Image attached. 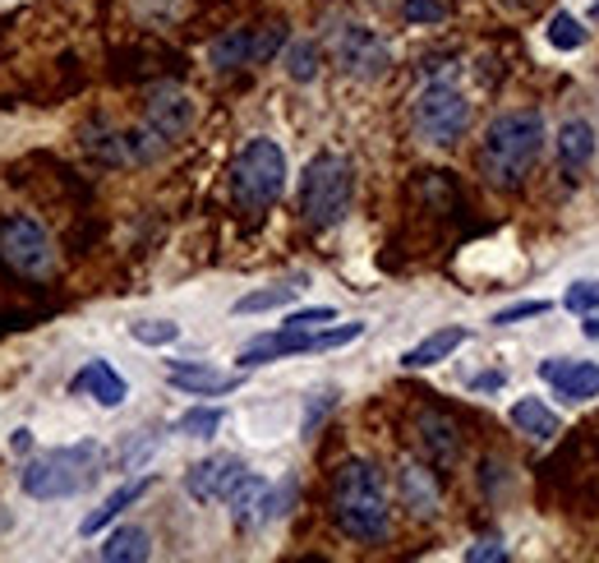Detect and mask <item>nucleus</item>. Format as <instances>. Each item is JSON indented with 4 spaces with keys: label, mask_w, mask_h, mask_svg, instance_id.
Returning <instances> with one entry per match:
<instances>
[{
    "label": "nucleus",
    "mask_w": 599,
    "mask_h": 563,
    "mask_svg": "<svg viewBox=\"0 0 599 563\" xmlns=\"http://www.w3.org/2000/svg\"><path fill=\"white\" fill-rule=\"evenodd\" d=\"M563 305H567L571 315H590V310H599V282H577V287H567Z\"/></svg>",
    "instance_id": "31"
},
{
    "label": "nucleus",
    "mask_w": 599,
    "mask_h": 563,
    "mask_svg": "<svg viewBox=\"0 0 599 563\" xmlns=\"http://www.w3.org/2000/svg\"><path fill=\"white\" fill-rule=\"evenodd\" d=\"M286 74L296 84H314L319 79V46L314 42H291L286 46Z\"/></svg>",
    "instance_id": "23"
},
{
    "label": "nucleus",
    "mask_w": 599,
    "mask_h": 563,
    "mask_svg": "<svg viewBox=\"0 0 599 563\" xmlns=\"http://www.w3.org/2000/svg\"><path fill=\"white\" fill-rule=\"evenodd\" d=\"M10 444H14L19 453H23V448H29V444H33V434H29V429H14V439H10Z\"/></svg>",
    "instance_id": "37"
},
{
    "label": "nucleus",
    "mask_w": 599,
    "mask_h": 563,
    "mask_svg": "<svg viewBox=\"0 0 599 563\" xmlns=\"http://www.w3.org/2000/svg\"><path fill=\"white\" fill-rule=\"evenodd\" d=\"M364 332V323H342V328H319L309 332V351H332V347H346Z\"/></svg>",
    "instance_id": "28"
},
{
    "label": "nucleus",
    "mask_w": 599,
    "mask_h": 563,
    "mask_svg": "<svg viewBox=\"0 0 599 563\" xmlns=\"http://www.w3.org/2000/svg\"><path fill=\"white\" fill-rule=\"evenodd\" d=\"M97 463H101L97 444L56 448L46 457H33V463L23 467L19 485H23V495H29V499H65V495H79L84 485H93Z\"/></svg>",
    "instance_id": "3"
},
{
    "label": "nucleus",
    "mask_w": 599,
    "mask_h": 563,
    "mask_svg": "<svg viewBox=\"0 0 599 563\" xmlns=\"http://www.w3.org/2000/svg\"><path fill=\"white\" fill-rule=\"evenodd\" d=\"M152 550H148V531L143 527H120L107 535V545H101V559L107 563H143Z\"/></svg>",
    "instance_id": "19"
},
{
    "label": "nucleus",
    "mask_w": 599,
    "mask_h": 563,
    "mask_svg": "<svg viewBox=\"0 0 599 563\" xmlns=\"http://www.w3.org/2000/svg\"><path fill=\"white\" fill-rule=\"evenodd\" d=\"M539 148H544V120L535 111H507L484 130L480 167L493 185L516 190L521 181H526V171L535 167Z\"/></svg>",
    "instance_id": "2"
},
{
    "label": "nucleus",
    "mask_w": 599,
    "mask_h": 563,
    "mask_svg": "<svg viewBox=\"0 0 599 563\" xmlns=\"http://www.w3.org/2000/svg\"><path fill=\"white\" fill-rule=\"evenodd\" d=\"M558 152H563V162L577 171V167H586L590 158H595V130L586 120H567L563 130H558Z\"/></svg>",
    "instance_id": "20"
},
{
    "label": "nucleus",
    "mask_w": 599,
    "mask_h": 563,
    "mask_svg": "<svg viewBox=\"0 0 599 563\" xmlns=\"http://www.w3.org/2000/svg\"><path fill=\"white\" fill-rule=\"evenodd\" d=\"M129 338L143 342V347H171L180 338V323H171V319H139V323H129Z\"/></svg>",
    "instance_id": "25"
},
{
    "label": "nucleus",
    "mask_w": 599,
    "mask_h": 563,
    "mask_svg": "<svg viewBox=\"0 0 599 563\" xmlns=\"http://www.w3.org/2000/svg\"><path fill=\"white\" fill-rule=\"evenodd\" d=\"M74 389L88 393L97 406H120V402L129 397L125 379H120V374H116L107 361H88V365L79 370V379H74Z\"/></svg>",
    "instance_id": "13"
},
{
    "label": "nucleus",
    "mask_w": 599,
    "mask_h": 563,
    "mask_svg": "<svg viewBox=\"0 0 599 563\" xmlns=\"http://www.w3.org/2000/svg\"><path fill=\"white\" fill-rule=\"evenodd\" d=\"M466 338H471L466 328H438V332H429L420 347H410V351L402 355V365H406V370H429V365H438V361H448V355H452Z\"/></svg>",
    "instance_id": "16"
},
{
    "label": "nucleus",
    "mask_w": 599,
    "mask_h": 563,
    "mask_svg": "<svg viewBox=\"0 0 599 563\" xmlns=\"http://www.w3.org/2000/svg\"><path fill=\"white\" fill-rule=\"evenodd\" d=\"M512 425L521 429V434H531V439H554V434L563 429V421H558V412H549L539 397H521L516 406H512Z\"/></svg>",
    "instance_id": "17"
},
{
    "label": "nucleus",
    "mask_w": 599,
    "mask_h": 563,
    "mask_svg": "<svg viewBox=\"0 0 599 563\" xmlns=\"http://www.w3.org/2000/svg\"><path fill=\"white\" fill-rule=\"evenodd\" d=\"M222 429V412L217 406H194V412H185L175 421V434H190V439H213V434Z\"/></svg>",
    "instance_id": "24"
},
{
    "label": "nucleus",
    "mask_w": 599,
    "mask_h": 563,
    "mask_svg": "<svg viewBox=\"0 0 599 563\" xmlns=\"http://www.w3.org/2000/svg\"><path fill=\"white\" fill-rule=\"evenodd\" d=\"M240 476H245L240 457L222 453V457H207V463H199V467L185 471V490H190L199 503H213V499H226L231 490H236Z\"/></svg>",
    "instance_id": "9"
},
{
    "label": "nucleus",
    "mask_w": 599,
    "mask_h": 563,
    "mask_svg": "<svg viewBox=\"0 0 599 563\" xmlns=\"http://www.w3.org/2000/svg\"><path fill=\"white\" fill-rule=\"evenodd\" d=\"M420 448L434 467H452L457 463V453H461V429L452 416H442V412H425L420 416Z\"/></svg>",
    "instance_id": "11"
},
{
    "label": "nucleus",
    "mask_w": 599,
    "mask_h": 563,
    "mask_svg": "<svg viewBox=\"0 0 599 563\" xmlns=\"http://www.w3.org/2000/svg\"><path fill=\"white\" fill-rule=\"evenodd\" d=\"M148 490H152V480H148V476H143V480H135V485H120V490H116V495H111L107 503H101V508H97V513H88V518L79 522V531H84V535H97V531H101V527H107L111 518H120V513H125V508H129V503H139V499H143Z\"/></svg>",
    "instance_id": "18"
},
{
    "label": "nucleus",
    "mask_w": 599,
    "mask_h": 563,
    "mask_svg": "<svg viewBox=\"0 0 599 563\" xmlns=\"http://www.w3.org/2000/svg\"><path fill=\"white\" fill-rule=\"evenodd\" d=\"M466 559H471V563H503V559H507V545H499V541H480V545L466 550Z\"/></svg>",
    "instance_id": "35"
},
{
    "label": "nucleus",
    "mask_w": 599,
    "mask_h": 563,
    "mask_svg": "<svg viewBox=\"0 0 599 563\" xmlns=\"http://www.w3.org/2000/svg\"><path fill=\"white\" fill-rule=\"evenodd\" d=\"M332 319H336V310H328V305H314V310H296L281 328H286V332H304V338H309V332H319V328L332 323Z\"/></svg>",
    "instance_id": "30"
},
{
    "label": "nucleus",
    "mask_w": 599,
    "mask_h": 563,
    "mask_svg": "<svg viewBox=\"0 0 599 563\" xmlns=\"http://www.w3.org/2000/svg\"><path fill=\"white\" fill-rule=\"evenodd\" d=\"M332 518L351 541L374 545L393 527V508H387L383 471L374 463H346L332 480Z\"/></svg>",
    "instance_id": "1"
},
{
    "label": "nucleus",
    "mask_w": 599,
    "mask_h": 563,
    "mask_svg": "<svg viewBox=\"0 0 599 563\" xmlns=\"http://www.w3.org/2000/svg\"><path fill=\"white\" fill-rule=\"evenodd\" d=\"M539 315H549V300H521L493 315V323H516V319H539Z\"/></svg>",
    "instance_id": "33"
},
{
    "label": "nucleus",
    "mask_w": 599,
    "mask_h": 563,
    "mask_svg": "<svg viewBox=\"0 0 599 563\" xmlns=\"http://www.w3.org/2000/svg\"><path fill=\"white\" fill-rule=\"evenodd\" d=\"M171 383L180 393H194V397H217V393H236L240 389V374H217L207 365H171Z\"/></svg>",
    "instance_id": "14"
},
{
    "label": "nucleus",
    "mask_w": 599,
    "mask_h": 563,
    "mask_svg": "<svg viewBox=\"0 0 599 563\" xmlns=\"http://www.w3.org/2000/svg\"><path fill=\"white\" fill-rule=\"evenodd\" d=\"M581 328H586V338H590V342H599V310H590Z\"/></svg>",
    "instance_id": "36"
},
{
    "label": "nucleus",
    "mask_w": 599,
    "mask_h": 563,
    "mask_svg": "<svg viewBox=\"0 0 599 563\" xmlns=\"http://www.w3.org/2000/svg\"><path fill=\"white\" fill-rule=\"evenodd\" d=\"M471 125V102H466L452 84H429L415 102V130H420L429 144H457Z\"/></svg>",
    "instance_id": "6"
},
{
    "label": "nucleus",
    "mask_w": 599,
    "mask_h": 563,
    "mask_svg": "<svg viewBox=\"0 0 599 563\" xmlns=\"http://www.w3.org/2000/svg\"><path fill=\"white\" fill-rule=\"evenodd\" d=\"M291 499H296V480H281L277 490H264V503H258V522L281 518L286 508H291Z\"/></svg>",
    "instance_id": "29"
},
{
    "label": "nucleus",
    "mask_w": 599,
    "mask_h": 563,
    "mask_svg": "<svg viewBox=\"0 0 599 563\" xmlns=\"http://www.w3.org/2000/svg\"><path fill=\"white\" fill-rule=\"evenodd\" d=\"M148 125L158 130L162 139H180L194 125V102L185 97V93H158L148 102Z\"/></svg>",
    "instance_id": "12"
},
{
    "label": "nucleus",
    "mask_w": 599,
    "mask_h": 563,
    "mask_svg": "<svg viewBox=\"0 0 599 563\" xmlns=\"http://www.w3.org/2000/svg\"><path fill=\"white\" fill-rule=\"evenodd\" d=\"M264 490H268V480H258V476H240V485L226 495V503H231V518H236L240 527L245 522H258V503H264Z\"/></svg>",
    "instance_id": "21"
},
{
    "label": "nucleus",
    "mask_w": 599,
    "mask_h": 563,
    "mask_svg": "<svg viewBox=\"0 0 599 563\" xmlns=\"http://www.w3.org/2000/svg\"><path fill=\"white\" fill-rule=\"evenodd\" d=\"M0 259L23 277H46L56 268V249H51V236L33 217H10L0 222Z\"/></svg>",
    "instance_id": "7"
},
{
    "label": "nucleus",
    "mask_w": 599,
    "mask_h": 563,
    "mask_svg": "<svg viewBox=\"0 0 599 563\" xmlns=\"http://www.w3.org/2000/svg\"><path fill=\"white\" fill-rule=\"evenodd\" d=\"M397 495H402V503L410 508L415 518H434L438 513V485H434V471H425V467H402V476H397Z\"/></svg>",
    "instance_id": "15"
},
{
    "label": "nucleus",
    "mask_w": 599,
    "mask_h": 563,
    "mask_svg": "<svg viewBox=\"0 0 599 563\" xmlns=\"http://www.w3.org/2000/svg\"><path fill=\"white\" fill-rule=\"evenodd\" d=\"M281 38H286V29H277V23H272V29H264V33H258V38H254V56H249V65H258V61H268V56H272V51L281 46Z\"/></svg>",
    "instance_id": "34"
},
{
    "label": "nucleus",
    "mask_w": 599,
    "mask_h": 563,
    "mask_svg": "<svg viewBox=\"0 0 599 563\" xmlns=\"http://www.w3.org/2000/svg\"><path fill=\"white\" fill-rule=\"evenodd\" d=\"M207 56H213V65H217V70L249 65V56H254V33H249V29H231L226 38H217V42H213V51H207Z\"/></svg>",
    "instance_id": "22"
},
{
    "label": "nucleus",
    "mask_w": 599,
    "mask_h": 563,
    "mask_svg": "<svg viewBox=\"0 0 599 563\" xmlns=\"http://www.w3.org/2000/svg\"><path fill=\"white\" fill-rule=\"evenodd\" d=\"M351 194H355V176H351V162L346 158H323L309 162L304 171V185H300V209L314 226H336L351 209Z\"/></svg>",
    "instance_id": "4"
},
{
    "label": "nucleus",
    "mask_w": 599,
    "mask_h": 563,
    "mask_svg": "<svg viewBox=\"0 0 599 563\" xmlns=\"http://www.w3.org/2000/svg\"><path fill=\"white\" fill-rule=\"evenodd\" d=\"M231 185L245 209H268L286 190V152L272 139H249L231 167Z\"/></svg>",
    "instance_id": "5"
},
{
    "label": "nucleus",
    "mask_w": 599,
    "mask_h": 563,
    "mask_svg": "<svg viewBox=\"0 0 599 563\" xmlns=\"http://www.w3.org/2000/svg\"><path fill=\"white\" fill-rule=\"evenodd\" d=\"M549 42L558 46V51H577L581 42H586V29L571 14H554L549 19Z\"/></svg>",
    "instance_id": "27"
},
{
    "label": "nucleus",
    "mask_w": 599,
    "mask_h": 563,
    "mask_svg": "<svg viewBox=\"0 0 599 563\" xmlns=\"http://www.w3.org/2000/svg\"><path fill=\"white\" fill-rule=\"evenodd\" d=\"M296 287H268V291H254L236 300V315H258V310H277V305H291Z\"/></svg>",
    "instance_id": "26"
},
{
    "label": "nucleus",
    "mask_w": 599,
    "mask_h": 563,
    "mask_svg": "<svg viewBox=\"0 0 599 563\" xmlns=\"http://www.w3.org/2000/svg\"><path fill=\"white\" fill-rule=\"evenodd\" d=\"M402 14H406V23H438L448 14V6H442V0H406Z\"/></svg>",
    "instance_id": "32"
},
{
    "label": "nucleus",
    "mask_w": 599,
    "mask_h": 563,
    "mask_svg": "<svg viewBox=\"0 0 599 563\" xmlns=\"http://www.w3.org/2000/svg\"><path fill=\"white\" fill-rule=\"evenodd\" d=\"M539 379L554 383V393L563 402H586V397L599 393V365L595 361H567V355H558V361L539 365Z\"/></svg>",
    "instance_id": "10"
},
{
    "label": "nucleus",
    "mask_w": 599,
    "mask_h": 563,
    "mask_svg": "<svg viewBox=\"0 0 599 563\" xmlns=\"http://www.w3.org/2000/svg\"><path fill=\"white\" fill-rule=\"evenodd\" d=\"M503 6H512V10H516V6H526V0H503Z\"/></svg>",
    "instance_id": "38"
},
{
    "label": "nucleus",
    "mask_w": 599,
    "mask_h": 563,
    "mask_svg": "<svg viewBox=\"0 0 599 563\" xmlns=\"http://www.w3.org/2000/svg\"><path fill=\"white\" fill-rule=\"evenodd\" d=\"M336 61H342V70L355 74V79H383L387 65H393V51L383 46V38L374 29L346 23V29L336 33Z\"/></svg>",
    "instance_id": "8"
}]
</instances>
